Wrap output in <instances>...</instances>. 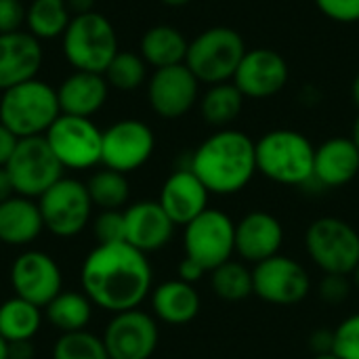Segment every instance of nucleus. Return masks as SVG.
I'll list each match as a JSON object with an SVG mask.
<instances>
[{
	"instance_id": "aec40b11",
	"label": "nucleus",
	"mask_w": 359,
	"mask_h": 359,
	"mask_svg": "<svg viewBox=\"0 0 359 359\" xmlns=\"http://www.w3.org/2000/svg\"><path fill=\"white\" fill-rule=\"evenodd\" d=\"M210 191L196 177V172L185 166L177 168L160 189V206L170 217L175 225H187L208 208Z\"/></svg>"
},
{
	"instance_id": "c9c22d12",
	"label": "nucleus",
	"mask_w": 359,
	"mask_h": 359,
	"mask_svg": "<svg viewBox=\"0 0 359 359\" xmlns=\"http://www.w3.org/2000/svg\"><path fill=\"white\" fill-rule=\"evenodd\" d=\"M93 233L97 244L126 242L124 210H101L93 221Z\"/></svg>"
},
{
	"instance_id": "9b49d317",
	"label": "nucleus",
	"mask_w": 359,
	"mask_h": 359,
	"mask_svg": "<svg viewBox=\"0 0 359 359\" xmlns=\"http://www.w3.org/2000/svg\"><path fill=\"white\" fill-rule=\"evenodd\" d=\"M38 206L44 229L57 238L78 236L88 225L93 212V200L86 183L72 177H61L53 187H48L38 198Z\"/></svg>"
},
{
	"instance_id": "8fccbe9b",
	"label": "nucleus",
	"mask_w": 359,
	"mask_h": 359,
	"mask_svg": "<svg viewBox=\"0 0 359 359\" xmlns=\"http://www.w3.org/2000/svg\"><path fill=\"white\" fill-rule=\"evenodd\" d=\"M164 4H168V6H175V8H179V6H185V4H189L191 0H162Z\"/></svg>"
},
{
	"instance_id": "c85d7f7f",
	"label": "nucleus",
	"mask_w": 359,
	"mask_h": 359,
	"mask_svg": "<svg viewBox=\"0 0 359 359\" xmlns=\"http://www.w3.org/2000/svg\"><path fill=\"white\" fill-rule=\"evenodd\" d=\"M244 99L246 97L238 90L233 82L212 84L200 97V114L210 126L225 128L242 114Z\"/></svg>"
},
{
	"instance_id": "4be33fe9",
	"label": "nucleus",
	"mask_w": 359,
	"mask_h": 359,
	"mask_svg": "<svg viewBox=\"0 0 359 359\" xmlns=\"http://www.w3.org/2000/svg\"><path fill=\"white\" fill-rule=\"evenodd\" d=\"M359 175V151L351 137H332L316 147L313 181L322 187H343Z\"/></svg>"
},
{
	"instance_id": "1a4fd4ad",
	"label": "nucleus",
	"mask_w": 359,
	"mask_h": 359,
	"mask_svg": "<svg viewBox=\"0 0 359 359\" xmlns=\"http://www.w3.org/2000/svg\"><path fill=\"white\" fill-rule=\"evenodd\" d=\"M4 168L11 177L15 194L32 200H38L48 187H53L65 170L44 137L19 139Z\"/></svg>"
},
{
	"instance_id": "72a5a7b5",
	"label": "nucleus",
	"mask_w": 359,
	"mask_h": 359,
	"mask_svg": "<svg viewBox=\"0 0 359 359\" xmlns=\"http://www.w3.org/2000/svg\"><path fill=\"white\" fill-rule=\"evenodd\" d=\"M53 359H109L103 339L88 330L65 332L53 347Z\"/></svg>"
},
{
	"instance_id": "412c9836",
	"label": "nucleus",
	"mask_w": 359,
	"mask_h": 359,
	"mask_svg": "<svg viewBox=\"0 0 359 359\" xmlns=\"http://www.w3.org/2000/svg\"><path fill=\"white\" fill-rule=\"evenodd\" d=\"M124 227L126 242L147 255L162 250L172 240L177 225L170 221L158 200H143L124 210Z\"/></svg>"
},
{
	"instance_id": "393cba45",
	"label": "nucleus",
	"mask_w": 359,
	"mask_h": 359,
	"mask_svg": "<svg viewBox=\"0 0 359 359\" xmlns=\"http://www.w3.org/2000/svg\"><path fill=\"white\" fill-rule=\"evenodd\" d=\"M44 229L40 206L32 198L13 196L0 204V242L6 246H27Z\"/></svg>"
},
{
	"instance_id": "5701e85b",
	"label": "nucleus",
	"mask_w": 359,
	"mask_h": 359,
	"mask_svg": "<svg viewBox=\"0 0 359 359\" xmlns=\"http://www.w3.org/2000/svg\"><path fill=\"white\" fill-rule=\"evenodd\" d=\"M109 97V84L103 74L97 72H76L69 74L57 88V99L61 114L93 118L103 109Z\"/></svg>"
},
{
	"instance_id": "de8ad7c7",
	"label": "nucleus",
	"mask_w": 359,
	"mask_h": 359,
	"mask_svg": "<svg viewBox=\"0 0 359 359\" xmlns=\"http://www.w3.org/2000/svg\"><path fill=\"white\" fill-rule=\"evenodd\" d=\"M351 141L355 143V147H358L359 151V114L358 118H355V122H353V128H351Z\"/></svg>"
},
{
	"instance_id": "a19ab883",
	"label": "nucleus",
	"mask_w": 359,
	"mask_h": 359,
	"mask_svg": "<svg viewBox=\"0 0 359 359\" xmlns=\"http://www.w3.org/2000/svg\"><path fill=\"white\" fill-rule=\"evenodd\" d=\"M17 141L19 139L4 124H0V166H6V162L11 160V156L17 147Z\"/></svg>"
},
{
	"instance_id": "a18cd8bd",
	"label": "nucleus",
	"mask_w": 359,
	"mask_h": 359,
	"mask_svg": "<svg viewBox=\"0 0 359 359\" xmlns=\"http://www.w3.org/2000/svg\"><path fill=\"white\" fill-rule=\"evenodd\" d=\"M67 6L72 11V15H82V13H90L95 6V0H67Z\"/></svg>"
},
{
	"instance_id": "f3484780",
	"label": "nucleus",
	"mask_w": 359,
	"mask_h": 359,
	"mask_svg": "<svg viewBox=\"0 0 359 359\" xmlns=\"http://www.w3.org/2000/svg\"><path fill=\"white\" fill-rule=\"evenodd\" d=\"M290 69L286 59L273 48H248L242 57L233 84L246 99H269L284 90L288 84Z\"/></svg>"
},
{
	"instance_id": "4468645a",
	"label": "nucleus",
	"mask_w": 359,
	"mask_h": 359,
	"mask_svg": "<svg viewBox=\"0 0 359 359\" xmlns=\"http://www.w3.org/2000/svg\"><path fill=\"white\" fill-rule=\"evenodd\" d=\"M147 101L164 120H179L200 101V80L185 63L154 69L147 80Z\"/></svg>"
},
{
	"instance_id": "37998d69",
	"label": "nucleus",
	"mask_w": 359,
	"mask_h": 359,
	"mask_svg": "<svg viewBox=\"0 0 359 359\" xmlns=\"http://www.w3.org/2000/svg\"><path fill=\"white\" fill-rule=\"evenodd\" d=\"M34 358V345L32 341H17L8 343V359H32Z\"/></svg>"
},
{
	"instance_id": "ea45409f",
	"label": "nucleus",
	"mask_w": 359,
	"mask_h": 359,
	"mask_svg": "<svg viewBox=\"0 0 359 359\" xmlns=\"http://www.w3.org/2000/svg\"><path fill=\"white\" fill-rule=\"evenodd\" d=\"M177 271H179V280H183L187 284H196V282H200L208 273L200 263H196L194 259H187V257H183V261L179 263Z\"/></svg>"
},
{
	"instance_id": "cd10ccee",
	"label": "nucleus",
	"mask_w": 359,
	"mask_h": 359,
	"mask_svg": "<svg viewBox=\"0 0 359 359\" xmlns=\"http://www.w3.org/2000/svg\"><path fill=\"white\" fill-rule=\"evenodd\" d=\"M67 0H32L25 8V27L38 40L61 38L72 21Z\"/></svg>"
},
{
	"instance_id": "c03bdc74",
	"label": "nucleus",
	"mask_w": 359,
	"mask_h": 359,
	"mask_svg": "<svg viewBox=\"0 0 359 359\" xmlns=\"http://www.w3.org/2000/svg\"><path fill=\"white\" fill-rule=\"evenodd\" d=\"M15 196V189H13V183H11V177L6 172L4 166H0V204L6 202L8 198Z\"/></svg>"
},
{
	"instance_id": "dca6fc26",
	"label": "nucleus",
	"mask_w": 359,
	"mask_h": 359,
	"mask_svg": "<svg viewBox=\"0 0 359 359\" xmlns=\"http://www.w3.org/2000/svg\"><path fill=\"white\" fill-rule=\"evenodd\" d=\"M101 339L109 359H149L158 347L160 330L149 313L130 309L114 313Z\"/></svg>"
},
{
	"instance_id": "09e8293b",
	"label": "nucleus",
	"mask_w": 359,
	"mask_h": 359,
	"mask_svg": "<svg viewBox=\"0 0 359 359\" xmlns=\"http://www.w3.org/2000/svg\"><path fill=\"white\" fill-rule=\"evenodd\" d=\"M0 359H8V343L0 337Z\"/></svg>"
},
{
	"instance_id": "2f4dec72",
	"label": "nucleus",
	"mask_w": 359,
	"mask_h": 359,
	"mask_svg": "<svg viewBox=\"0 0 359 359\" xmlns=\"http://www.w3.org/2000/svg\"><path fill=\"white\" fill-rule=\"evenodd\" d=\"M86 189L90 194L93 206H99L101 210H120L130 198V185L126 175L105 166L88 179Z\"/></svg>"
},
{
	"instance_id": "f03ea898",
	"label": "nucleus",
	"mask_w": 359,
	"mask_h": 359,
	"mask_svg": "<svg viewBox=\"0 0 359 359\" xmlns=\"http://www.w3.org/2000/svg\"><path fill=\"white\" fill-rule=\"evenodd\" d=\"M189 168L210 194L233 196L257 175V145L242 130L221 128L196 147Z\"/></svg>"
},
{
	"instance_id": "3c124183",
	"label": "nucleus",
	"mask_w": 359,
	"mask_h": 359,
	"mask_svg": "<svg viewBox=\"0 0 359 359\" xmlns=\"http://www.w3.org/2000/svg\"><path fill=\"white\" fill-rule=\"evenodd\" d=\"M351 282H353V286L359 290V265L355 267V271L351 273Z\"/></svg>"
},
{
	"instance_id": "7ed1b4c3",
	"label": "nucleus",
	"mask_w": 359,
	"mask_h": 359,
	"mask_svg": "<svg viewBox=\"0 0 359 359\" xmlns=\"http://www.w3.org/2000/svg\"><path fill=\"white\" fill-rule=\"evenodd\" d=\"M257 145V172L265 179L301 187L313 181V143L299 130L276 128L265 133Z\"/></svg>"
},
{
	"instance_id": "603ef678",
	"label": "nucleus",
	"mask_w": 359,
	"mask_h": 359,
	"mask_svg": "<svg viewBox=\"0 0 359 359\" xmlns=\"http://www.w3.org/2000/svg\"><path fill=\"white\" fill-rule=\"evenodd\" d=\"M313 359H339L334 353H322V355H313Z\"/></svg>"
},
{
	"instance_id": "a878e982",
	"label": "nucleus",
	"mask_w": 359,
	"mask_h": 359,
	"mask_svg": "<svg viewBox=\"0 0 359 359\" xmlns=\"http://www.w3.org/2000/svg\"><path fill=\"white\" fill-rule=\"evenodd\" d=\"M187 46H189V42L181 29H177L175 25L160 23V25L149 27L141 36L139 55L154 69H162V67L185 63Z\"/></svg>"
},
{
	"instance_id": "6ab92c4d",
	"label": "nucleus",
	"mask_w": 359,
	"mask_h": 359,
	"mask_svg": "<svg viewBox=\"0 0 359 359\" xmlns=\"http://www.w3.org/2000/svg\"><path fill=\"white\" fill-rule=\"evenodd\" d=\"M42 59V44L27 29L0 34V93L38 78Z\"/></svg>"
},
{
	"instance_id": "0eeeda50",
	"label": "nucleus",
	"mask_w": 359,
	"mask_h": 359,
	"mask_svg": "<svg viewBox=\"0 0 359 359\" xmlns=\"http://www.w3.org/2000/svg\"><path fill=\"white\" fill-rule=\"evenodd\" d=\"M305 250L320 271L351 276L359 265V231L345 219L320 217L305 231Z\"/></svg>"
},
{
	"instance_id": "ddd939ff",
	"label": "nucleus",
	"mask_w": 359,
	"mask_h": 359,
	"mask_svg": "<svg viewBox=\"0 0 359 359\" xmlns=\"http://www.w3.org/2000/svg\"><path fill=\"white\" fill-rule=\"evenodd\" d=\"M156 149L154 130L141 120H118L103 130L101 164L105 168L128 175L139 170Z\"/></svg>"
},
{
	"instance_id": "6e6552de",
	"label": "nucleus",
	"mask_w": 359,
	"mask_h": 359,
	"mask_svg": "<svg viewBox=\"0 0 359 359\" xmlns=\"http://www.w3.org/2000/svg\"><path fill=\"white\" fill-rule=\"evenodd\" d=\"M183 250L210 273L236 255V223L223 210L206 208L185 225Z\"/></svg>"
},
{
	"instance_id": "c756f323",
	"label": "nucleus",
	"mask_w": 359,
	"mask_h": 359,
	"mask_svg": "<svg viewBox=\"0 0 359 359\" xmlns=\"http://www.w3.org/2000/svg\"><path fill=\"white\" fill-rule=\"evenodd\" d=\"M44 309L48 322L57 330H61V334L86 330L93 316L90 299L84 292H74V290H61Z\"/></svg>"
},
{
	"instance_id": "473e14b6",
	"label": "nucleus",
	"mask_w": 359,
	"mask_h": 359,
	"mask_svg": "<svg viewBox=\"0 0 359 359\" xmlns=\"http://www.w3.org/2000/svg\"><path fill=\"white\" fill-rule=\"evenodd\" d=\"M147 63L139 53L133 50H118L111 59L107 69L103 72L109 88L116 90H137L147 82Z\"/></svg>"
},
{
	"instance_id": "9d476101",
	"label": "nucleus",
	"mask_w": 359,
	"mask_h": 359,
	"mask_svg": "<svg viewBox=\"0 0 359 359\" xmlns=\"http://www.w3.org/2000/svg\"><path fill=\"white\" fill-rule=\"evenodd\" d=\"M44 139L63 168L88 170L101 164L103 130L93 118L61 114L46 130Z\"/></svg>"
},
{
	"instance_id": "f257e3e1",
	"label": "nucleus",
	"mask_w": 359,
	"mask_h": 359,
	"mask_svg": "<svg viewBox=\"0 0 359 359\" xmlns=\"http://www.w3.org/2000/svg\"><path fill=\"white\" fill-rule=\"evenodd\" d=\"M151 265L128 242L97 244L82 263L80 282L93 305L122 313L139 309L151 292Z\"/></svg>"
},
{
	"instance_id": "4c0bfd02",
	"label": "nucleus",
	"mask_w": 359,
	"mask_h": 359,
	"mask_svg": "<svg viewBox=\"0 0 359 359\" xmlns=\"http://www.w3.org/2000/svg\"><path fill=\"white\" fill-rule=\"evenodd\" d=\"M316 4L337 23H359V0H316Z\"/></svg>"
},
{
	"instance_id": "f704fd0d",
	"label": "nucleus",
	"mask_w": 359,
	"mask_h": 359,
	"mask_svg": "<svg viewBox=\"0 0 359 359\" xmlns=\"http://www.w3.org/2000/svg\"><path fill=\"white\" fill-rule=\"evenodd\" d=\"M332 353L339 359H359V313L345 318L332 330Z\"/></svg>"
},
{
	"instance_id": "49530a36",
	"label": "nucleus",
	"mask_w": 359,
	"mask_h": 359,
	"mask_svg": "<svg viewBox=\"0 0 359 359\" xmlns=\"http://www.w3.org/2000/svg\"><path fill=\"white\" fill-rule=\"evenodd\" d=\"M351 99H353V103L359 107V72L358 76L353 78V82H351Z\"/></svg>"
},
{
	"instance_id": "423d86ee",
	"label": "nucleus",
	"mask_w": 359,
	"mask_h": 359,
	"mask_svg": "<svg viewBox=\"0 0 359 359\" xmlns=\"http://www.w3.org/2000/svg\"><path fill=\"white\" fill-rule=\"evenodd\" d=\"M242 34L227 25H215L200 32L187 46L185 65L200 80V84L231 82L233 74L246 55Z\"/></svg>"
},
{
	"instance_id": "58836bf2",
	"label": "nucleus",
	"mask_w": 359,
	"mask_h": 359,
	"mask_svg": "<svg viewBox=\"0 0 359 359\" xmlns=\"http://www.w3.org/2000/svg\"><path fill=\"white\" fill-rule=\"evenodd\" d=\"M25 25V6L21 0H0V34L19 32Z\"/></svg>"
},
{
	"instance_id": "2eb2a0df",
	"label": "nucleus",
	"mask_w": 359,
	"mask_h": 359,
	"mask_svg": "<svg viewBox=\"0 0 359 359\" xmlns=\"http://www.w3.org/2000/svg\"><path fill=\"white\" fill-rule=\"evenodd\" d=\"M11 286L15 297L42 309L63 290V273L50 255L25 250L11 265Z\"/></svg>"
},
{
	"instance_id": "b1692460",
	"label": "nucleus",
	"mask_w": 359,
	"mask_h": 359,
	"mask_svg": "<svg viewBox=\"0 0 359 359\" xmlns=\"http://www.w3.org/2000/svg\"><path fill=\"white\" fill-rule=\"evenodd\" d=\"M202 307L200 294L194 284L183 280H168L151 290L154 316L168 326H183L198 318Z\"/></svg>"
},
{
	"instance_id": "e433bc0d",
	"label": "nucleus",
	"mask_w": 359,
	"mask_h": 359,
	"mask_svg": "<svg viewBox=\"0 0 359 359\" xmlns=\"http://www.w3.org/2000/svg\"><path fill=\"white\" fill-rule=\"evenodd\" d=\"M353 282L349 276H334V273H324L318 286V294L324 303L328 305H343L349 294H351Z\"/></svg>"
},
{
	"instance_id": "bb28decb",
	"label": "nucleus",
	"mask_w": 359,
	"mask_h": 359,
	"mask_svg": "<svg viewBox=\"0 0 359 359\" xmlns=\"http://www.w3.org/2000/svg\"><path fill=\"white\" fill-rule=\"evenodd\" d=\"M42 326V311L34 303L13 297L0 305V337L6 343L32 341Z\"/></svg>"
},
{
	"instance_id": "20e7f679",
	"label": "nucleus",
	"mask_w": 359,
	"mask_h": 359,
	"mask_svg": "<svg viewBox=\"0 0 359 359\" xmlns=\"http://www.w3.org/2000/svg\"><path fill=\"white\" fill-rule=\"evenodd\" d=\"M59 116L61 107L57 88L40 78L2 90L0 124H4L17 139L44 137Z\"/></svg>"
},
{
	"instance_id": "7c9ffc66",
	"label": "nucleus",
	"mask_w": 359,
	"mask_h": 359,
	"mask_svg": "<svg viewBox=\"0 0 359 359\" xmlns=\"http://www.w3.org/2000/svg\"><path fill=\"white\" fill-rule=\"evenodd\" d=\"M210 286L221 301H229V303L244 301L250 294H255L252 269L231 259L210 271Z\"/></svg>"
},
{
	"instance_id": "a211bd4d",
	"label": "nucleus",
	"mask_w": 359,
	"mask_h": 359,
	"mask_svg": "<svg viewBox=\"0 0 359 359\" xmlns=\"http://www.w3.org/2000/svg\"><path fill=\"white\" fill-rule=\"evenodd\" d=\"M284 246V227L278 217L265 210H252L236 223V255L252 265H259Z\"/></svg>"
},
{
	"instance_id": "f8f14e48",
	"label": "nucleus",
	"mask_w": 359,
	"mask_h": 359,
	"mask_svg": "<svg viewBox=\"0 0 359 359\" xmlns=\"http://www.w3.org/2000/svg\"><path fill=\"white\" fill-rule=\"evenodd\" d=\"M252 282H255V294L269 303L280 307H290L307 299L311 292V278L307 269L284 255H276L252 269Z\"/></svg>"
},
{
	"instance_id": "79ce46f5",
	"label": "nucleus",
	"mask_w": 359,
	"mask_h": 359,
	"mask_svg": "<svg viewBox=\"0 0 359 359\" xmlns=\"http://www.w3.org/2000/svg\"><path fill=\"white\" fill-rule=\"evenodd\" d=\"M309 347L316 355H322V353H332V330H318L311 334L309 339Z\"/></svg>"
},
{
	"instance_id": "39448f33",
	"label": "nucleus",
	"mask_w": 359,
	"mask_h": 359,
	"mask_svg": "<svg viewBox=\"0 0 359 359\" xmlns=\"http://www.w3.org/2000/svg\"><path fill=\"white\" fill-rule=\"evenodd\" d=\"M61 48L63 57L76 72L97 74H103L120 50L114 23L97 11L72 17L61 36Z\"/></svg>"
}]
</instances>
